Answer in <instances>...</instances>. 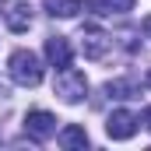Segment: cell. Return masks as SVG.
I'll list each match as a JSON object with an SVG mask.
<instances>
[{"mask_svg": "<svg viewBox=\"0 0 151 151\" xmlns=\"http://www.w3.org/2000/svg\"><path fill=\"white\" fill-rule=\"evenodd\" d=\"M141 123H144V127H148V130H151V106H148V109H144V113H141Z\"/></svg>", "mask_w": 151, "mask_h": 151, "instance_id": "12", "label": "cell"}, {"mask_svg": "<svg viewBox=\"0 0 151 151\" xmlns=\"http://www.w3.org/2000/svg\"><path fill=\"white\" fill-rule=\"evenodd\" d=\"M53 88H56V95H60L67 106H74V102H81V99L88 95V77L81 74V70H74V67H60Z\"/></svg>", "mask_w": 151, "mask_h": 151, "instance_id": "2", "label": "cell"}, {"mask_svg": "<svg viewBox=\"0 0 151 151\" xmlns=\"http://www.w3.org/2000/svg\"><path fill=\"white\" fill-rule=\"evenodd\" d=\"M109 46H113V39L106 35V32H99V28H84V35H81V49H84L88 60H102V56L109 53Z\"/></svg>", "mask_w": 151, "mask_h": 151, "instance_id": "5", "label": "cell"}, {"mask_svg": "<svg viewBox=\"0 0 151 151\" xmlns=\"http://www.w3.org/2000/svg\"><path fill=\"white\" fill-rule=\"evenodd\" d=\"M46 60H49L53 67H70V60H74L70 42H67L63 35H49L46 39Z\"/></svg>", "mask_w": 151, "mask_h": 151, "instance_id": "6", "label": "cell"}, {"mask_svg": "<svg viewBox=\"0 0 151 151\" xmlns=\"http://www.w3.org/2000/svg\"><path fill=\"white\" fill-rule=\"evenodd\" d=\"M60 144H63L67 151H84V148H88V130L77 127V123L63 127V130H60Z\"/></svg>", "mask_w": 151, "mask_h": 151, "instance_id": "8", "label": "cell"}, {"mask_svg": "<svg viewBox=\"0 0 151 151\" xmlns=\"http://www.w3.org/2000/svg\"><path fill=\"white\" fill-rule=\"evenodd\" d=\"M134 4L137 0H88L84 7L95 14H127V11H134Z\"/></svg>", "mask_w": 151, "mask_h": 151, "instance_id": "9", "label": "cell"}, {"mask_svg": "<svg viewBox=\"0 0 151 151\" xmlns=\"http://www.w3.org/2000/svg\"><path fill=\"white\" fill-rule=\"evenodd\" d=\"M4 21H7V28L11 32H28L32 28V4H14V7H7L4 11Z\"/></svg>", "mask_w": 151, "mask_h": 151, "instance_id": "7", "label": "cell"}, {"mask_svg": "<svg viewBox=\"0 0 151 151\" xmlns=\"http://www.w3.org/2000/svg\"><path fill=\"white\" fill-rule=\"evenodd\" d=\"M144 35L151 39V18H144Z\"/></svg>", "mask_w": 151, "mask_h": 151, "instance_id": "13", "label": "cell"}, {"mask_svg": "<svg viewBox=\"0 0 151 151\" xmlns=\"http://www.w3.org/2000/svg\"><path fill=\"white\" fill-rule=\"evenodd\" d=\"M106 95H113V99H137L141 88H137V81H130V77H116V81L106 84Z\"/></svg>", "mask_w": 151, "mask_h": 151, "instance_id": "11", "label": "cell"}, {"mask_svg": "<svg viewBox=\"0 0 151 151\" xmlns=\"http://www.w3.org/2000/svg\"><path fill=\"white\" fill-rule=\"evenodd\" d=\"M7 70H11V77H14L21 88H35V84H42V63H39V56L32 53V49H14Z\"/></svg>", "mask_w": 151, "mask_h": 151, "instance_id": "1", "label": "cell"}, {"mask_svg": "<svg viewBox=\"0 0 151 151\" xmlns=\"http://www.w3.org/2000/svg\"><path fill=\"white\" fill-rule=\"evenodd\" d=\"M25 134L32 137V141H49L53 134H56V116L46 113V109H28L25 113Z\"/></svg>", "mask_w": 151, "mask_h": 151, "instance_id": "3", "label": "cell"}, {"mask_svg": "<svg viewBox=\"0 0 151 151\" xmlns=\"http://www.w3.org/2000/svg\"><path fill=\"white\" fill-rule=\"evenodd\" d=\"M137 127H141V116L130 113V109H116V113L106 119V134H109L113 141H130V137L137 134Z\"/></svg>", "mask_w": 151, "mask_h": 151, "instance_id": "4", "label": "cell"}, {"mask_svg": "<svg viewBox=\"0 0 151 151\" xmlns=\"http://www.w3.org/2000/svg\"><path fill=\"white\" fill-rule=\"evenodd\" d=\"M46 11L53 18H77L84 11V0H46Z\"/></svg>", "mask_w": 151, "mask_h": 151, "instance_id": "10", "label": "cell"}, {"mask_svg": "<svg viewBox=\"0 0 151 151\" xmlns=\"http://www.w3.org/2000/svg\"><path fill=\"white\" fill-rule=\"evenodd\" d=\"M4 99H7V88H4V84H0V102H4Z\"/></svg>", "mask_w": 151, "mask_h": 151, "instance_id": "14", "label": "cell"}, {"mask_svg": "<svg viewBox=\"0 0 151 151\" xmlns=\"http://www.w3.org/2000/svg\"><path fill=\"white\" fill-rule=\"evenodd\" d=\"M148 88H151V74H148Z\"/></svg>", "mask_w": 151, "mask_h": 151, "instance_id": "15", "label": "cell"}]
</instances>
